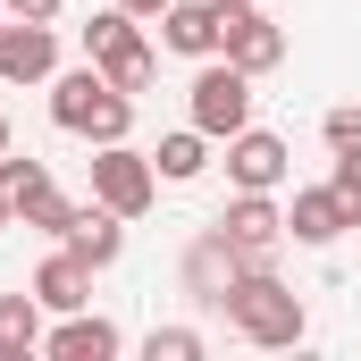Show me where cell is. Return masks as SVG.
Masks as SVG:
<instances>
[{"mask_svg":"<svg viewBox=\"0 0 361 361\" xmlns=\"http://www.w3.org/2000/svg\"><path fill=\"white\" fill-rule=\"evenodd\" d=\"M152 169L169 185H193L202 169H210V135L202 126H177V135H160V152H152Z\"/></svg>","mask_w":361,"mask_h":361,"instance_id":"15","label":"cell"},{"mask_svg":"<svg viewBox=\"0 0 361 361\" xmlns=\"http://www.w3.org/2000/svg\"><path fill=\"white\" fill-rule=\"evenodd\" d=\"M126 34H135V8H101V17L85 25V59H101V51H109V42H126Z\"/></svg>","mask_w":361,"mask_h":361,"instance_id":"18","label":"cell"},{"mask_svg":"<svg viewBox=\"0 0 361 361\" xmlns=\"http://www.w3.org/2000/svg\"><path fill=\"white\" fill-rule=\"evenodd\" d=\"M34 302H42V311H85V302H92V269L68 252V244L34 269Z\"/></svg>","mask_w":361,"mask_h":361,"instance_id":"13","label":"cell"},{"mask_svg":"<svg viewBox=\"0 0 361 361\" xmlns=\"http://www.w3.org/2000/svg\"><path fill=\"white\" fill-rule=\"evenodd\" d=\"M59 76V34L34 17H0V85H51Z\"/></svg>","mask_w":361,"mask_h":361,"instance_id":"5","label":"cell"},{"mask_svg":"<svg viewBox=\"0 0 361 361\" xmlns=\"http://www.w3.org/2000/svg\"><path fill=\"white\" fill-rule=\"evenodd\" d=\"M59 8H68V0H8V17H34V25H51Z\"/></svg>","mask_w":361,"mask_h":361,"instance_id":"22","label":"cell"},{"mask_svg":"<svg viewBox=\"0 0 361 361\" xmlns=\"http://www.w3.org/2000/svg\"><path fill=\"white\" fill-rule=\"evenodd\" d=\"M17 219H25V227H42V235H68V219H76V202H68L59 185L42 177V185H25V193H17Z\"/></svg>","mask_w":361,"mask_h":361,"instance_id":"17","label":"cell"},{"mask_svg":"<svg viewBox=\"0 0 361 361\" xmlns=\"http://www.w3.org/2000/svg\"><path fill=\"white\" fill-rule=\"evenodd\" d=\"M193 126H202L210 143H227V135L252 126V76H244L235 59H210V68L193 76Z\"/></svg>","mask_w":361,"mask_h":361,"instance_id":"4","label":"cell"},{"mask_svg":"<svg viewBox=\"0 0 361 361\" xmlns=\"http://www.w3.org/2000/svg\"><path fill=\"white\" fill-rule=\"evenodd\" d=\"M59 244H68V252H76L85 269H109V261L126 252V219H118L109 202H85V210L68 219V235H59Z\"/></svg>","mask_w":361,"mask_h":361,"instance_id":"8","label":"cell"},{"mask_svg":"<svg viewBox=\"0 0 361 361\" xmlns=\"http://www.w3.org/2000/svg\"><path fill=\"white\" fill-rule=\"evenodd\" d=\"M319 135H328V152H361V101H336L319 118Z\"/></svg>","mask_w":361,"mask_h":361,"instance_id":"19","label":"cell"},{"mask_svg":"<svg viewBox=\"0 0 361 361\" xmlns=\"http://www.w3.org/2000/svg\"><path fill=\"white\" fill-rule=\"evenodd\" d=\"M109 92H118V85H109L101 68H68V76H51V126L85 135V126H92V109H101Z\"/></svg>","mask_w":361,"mask_h":361,"instance_id":"11","label":"cell"},{"mask_svg":"<svg viewBox=\"0 0 361 361\" xmlns=\"http://www.w3.org/2000/svg\"><path fill=\"white\" fill-rule=\"evenodd\" d=\"M219 311L235 319V336H244V345H269V353H277V345H302V328H311V319H302V294H294V286H277L269 261H244V269L227 277Z\"/></svg>","mask_w":361,"mask_h":361,"instance_id":"1","label":"cell"},{"mask_svg":"<svg viewBox=\"0 0 361 361\" xmlns=\"http://www.w3.org/2000/svg\"><path fill=\"white\" fill-rule=\"evenodd\" d=\"M353 219H345V202H336V185H302L294 193V210H286V235L294 244H336Z\"/></svg>","mask_w":361,"mask_h":361,"instance_id":"12","label":"cell"},{"mask_svg":"<svg viewBox=\"0 0 361 361\" xmlns=\"http://www.w3.org/2000/svg\"><path fill=\"white\" fill-rule=\"evenodd\" d=\"M219 235L235 244V261H277V235H286V210L269 193H235L219 210Z\"/></svg>","mask_w":361,"mask_h":361,"instance_id":"6","label":"cell"},{"mask_svg":"<svg viewBox=\"0 0 361 361\" xmlns=\"http://www.w3.org/2000/svg\"><path fill=\"white\" fill-rule=\"evenodd\" d=\"M118 345H126L118 319H92V311H59V328L42 336V353H51V361H109Z\"/></svg>","mask_w":361,"mask_h":361,"instance_id":"9","label":"cell"},{"mask_svg":"<svg viewBox=\"0 0 361 361\" xmlns=\"http://www.w3.org/2000/svg\"><path fill=\"white\" fill-rule=\"evenodd\" d=\"M0 152H8V118H0Z\"/></svg>","mask_w":361,"mask_h":361,"instance_id":"25","label":"cell"},{"mask_svg":"<svg viewBox=\"0 0 361 361\" xmlns=\"http://www.w3.org/2000/svg\"><path fill=\"white\" fill-rule=\"evenodd\" d=\"M118 8H135V17H160V8H169V0H118Z\"/></svg>","mask_w":361,"mask_h":361,"instance_id":"23","label":"cell"},{"mask_svg":"<svg viewBox=\"0 0 361 361\" xmlns=\"http://www.w3.org/2000/svg\"><path fill=\"white\" fill-rule=\"evenodd\" d=\"M92 202H109L118 219H143V210L160 202L152 152H135V143H92Z\"/></svg>","mask_w":361,"mask_h":361,"instance_id":"2","label":"cell"},{"mask_svg":"<svg viewBox=\"0 0 361 361\" xmlns=\"http://www.w3.org/2000/svg\"><path fill=\"white\" fill-rule=\"evenodd\" d=\"M42 353V302L34 294H0V361Z\"/></svg>","mask_w":361,"mask_h":361,"instance_id":"14","label":"cell"},{"mask_svg":"<svg viewBox=\"0 0 361 361\" xmlns=\"http://www.w3.org/2000/svg\"><path fill=\"white\" fill-rule=\"evenodd\" d=\"M0 17H8V0H0Z\"/></svg>","mask_w":361,"mask_h":361,"instance_id":"26","label":"cell"},{"mask_svg":"<svg viewBox=\"0 0 361 361\" xmlns=\"http://www.w3.org/2000/svg\"><path fill=\"white\" fill-rule=\"evenodd\" d=\"M219 59H235L244 76H269L286 59V25L261 0H219Z\"/></svg>","mask_w":361,"mask_h":361,"instance_id":"3","label":"cell"},{"mask_svg":"<svg viewBox=\"0 0 361 361\" xmlns=\"http://www.w3.org/2000/svg\"><path fill=\"white\" fill-rule=\"evenodd\" d=\"M160 42L185 59H219V0H169L160 8Z\"/></svg>","mask_w":361,"mask_h":361,"instance_id":"10","label":"cell"},{"mask_svg":"<svg viewBox=\"0 0 361 361\" xmlns=\"http://www.w3.org/2000/svg\"><path fill=\"white\" fill-rule=\"evenodd\" d=\"M227 177H235V193H277L286 185V143L261 135V126L227 135Z\"/></svg>","mask_w":361,"mask_h":361,"instance_id":"7","label":"cell"},{"mask_svg":"<svg viewBox=\"0 0 361 361\" xmlns=\"http://www.w3.org/2000/svg\"><path fill=\"white\" fill-rule=\"evenodd\" d=\"M143 353H152V361H193V353H202V336H193V328H152Z\"/></svg>","mask_w":361,"mask_h":361,"instance_id":"20","label":"cell"},{"mask_svg":"<svg viewBox=\"0 0 361 361\" xmlns=\"http://www.w3.org/2000/svg\"><path fill=\"white\" fill-rule=\"evenodd\" d=\"M8 219H17V202H8V193H0V227H8Z\"/></svg>","mask_w":361,"mask_h":361,"instance_id":"24","label":"cell"},{"mask_svg":"<svg viewBox=\"0 0 361 361\" xmlns=\"http://www.w3.org/2000/svg\"><path fill=\"white\" fill-rule=\"evenodd\" d=\"M328 185H336V202H345V219L361 227V152H336V177H328Z\"/></svg>","mask_w":361,"mask_h":361,"instance_id":"21","label":"cell"},{"mask_svg":"<svg viewBox=\"0 0 361 361\" xmlns=\"http://www.w3.org/2000/svg\"><path fill=\"white\" fill-rule=\"evenodd\" d=\"M92 68H101V76H109L118 92H143L152 76H160V59H152V42H143V34H126V42H109V51H101Z\"/></svg>","mask_w":361,"mask_h":361,"instance_id":"16","label":"cell"}]
</instances>
